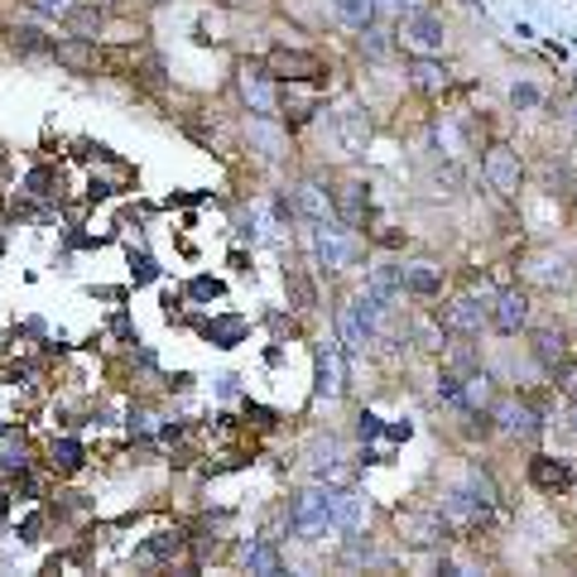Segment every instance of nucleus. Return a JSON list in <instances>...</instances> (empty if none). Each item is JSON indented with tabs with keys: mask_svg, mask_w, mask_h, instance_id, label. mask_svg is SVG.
<instances>
[{
	"mask_svg": "<svg viewBox=\"0 0 577 577\" xmlns=\"http://www.w3.org/2000/svg\"><path fill=\"white\" fill-rule=\"evenodd\" d=\"M333 501H337V487H327V481L298 487L284 510L288 534H294V540H318V534H327L333 530Z\"/></svg>",
	"mask_w": 577,
	"mask_h": 577,
	"instance_id": "obj_1",
	"label": "nucleus"
},
{
	"mask_svg": "<svg viewBox=\"0 0 577 577\" xmlns=\"http://www.w3.org/2000/svg\"><path fill=\"white\" fill-rule=\"evenodd\" d=\"M236 97H241L246 116H284V91L270 63H236Z\"/></svg>",
	"mask_w": 577,
	"mask_h": 577,
	"instance_id": "obj_2",
	"label": "nucleus"
},
{
	"mask_svg": "<svg viewBox=\"0 0 577 577\" xmlns=\"http://www.w3.org/2000/svg\"><path fill=\"white\" fill-rule=\"evenodd\" d=\"M491 414H496V433H505V438H515L524 443V448H534V443L544 438V414H540V404L534 400H524V395H505V400H496L491 404Z\"/></svg>",
	"mask_w": 577,
	"mask_h": 577,
	"instance_id": "obj_3",
	"label": "nucleus"
},
{
	"mask_svg": "<svg viewBox=\"0 0 577 577\" xmlns=\"http://www.w3.org/2000/svg\"><path fill=\"white\" fill-rule=\"evenodd\" d=\"M313 255H318V265L327 270V274H342V270H351L357 265V241L342 231V221H313Z\"/></svg>",
	"mask_w": 577,
	"mask_h": 577,
	"instance_id": "obj_4",
	"label": "nucleus"
},
{
	"mask_svg": "<svg viewBox=\"0 0 577 577\" xmlns=\"http://www.w3.org/2000/svg\"><path fill=\"white\" fill-rule=\"evenodd\" d=\"M438 323L448 327V337H481L491 327V298L477 294H457L453 304H443Z\"/></svg>",
	"mask_w": 577,
	"mask_h": 577,
	"instance_id": "obj_5",
	"label": "nucleus"
},
{
	"mask_svg": "<svg viewBox=\"0 0 577 577\" xmlns=\"http://www.w3.org/2000/svg\"><path fill=\"white\" fill-rule=\"evenodd\" d=\"M400 39L414 48V54H443V39H448V24H443L438 10L414 6L410 15L400 20Z\"/></svg>",
	"mask_w": 577,
	"mask_h": 577,
	"instance_id": "obj_6",
	"label": "nucleus"
},
{
	"mask_svg": "<svg viewBox=\"0 0 577 577\" xmlns=\"http://www.w3.org/2000/svg\"><path fill=\"white\" fill-rule=\"evenodd\" d=\"M491 327L501 337H520L530 333V294L520 284H505L491 294Z\"/></svg>",
	"mask_w": 577,
	"mask_h": 577,
	"instance_id": "obj_7",
	"label": "nucleus"
},
{
	"mask_svg": "<svg viewBox=\"0 0 577 577\" xmlns=\"http://www.w3.org/2000/svg\"><path fill=\"white\" fill-rule=\"evenodd\" d=\"M347 351L337 337H327V342L318 347V385H313V395L318 400H342L347 395Z\"/></svg>",
	"mask_w": 577,
	"mask_h": 577,
	"instance_id": "obj_8",
	"label": "nucleus"
},
{
	"mask_svg": "<svg viewBox=\"0 0 577 577\" xmlns=\"http://www.w3.org/2000/svg\"><path fill=\"white\" fill-rule=\"evenodd\" d=\"M481 174H487V183L501 193V198H515L520 183H524V164L510 144H491L487 160H481Z\"/></svg>",
	"mask_w": 577,
	"mask_h": 577,
	"instance_id": "obj_9",
	"label": "nucleus"
},
{
	"mask_svg": "<svg viewBox=\"0 0 577 577\" xmlns=\"http://www.w3.org/2000/svg\"><path fill=\"white\" fill-rule=\"evenodd\" d=\"M284 126H280V116H246V150L255 154V160H265V164H280L284 160Z\"/></svg>",
	"mask_w": 577,
	"mask_h": 577,
	"instance_id": "obj_10",
	"label": "nucleus"
},
{
	"mask_svg": "<svg viewBox=\"0 0 577 577\" xmlns=\"http://www.w3.org/2000/svg\"><path fill=\"white\" fill-rule=\"evenodd\" d=\"M524 280L540 284V288H573L577 265H573V255H563V251H534L524 260Z\"/></svg>",
	"mask_w": 577,
	"mask_h": 577,
	"instance_id": "obj_11",
	"label": "nucleus"
},
{
	"mask_svg": "<svg viewBox=\"0 0 577 577\" xmlns=\"http://www.w3.org/2000/svg\"><path fill=\"white\" fill-rule=\"evenodd\" d=\"M438 515L443 524H448L453 534H471V530H487L491 515L481 510L477 501L467 496V487H453V491H443V505H438Z\"/></svg>",
	"mask_w": 577,
	"mask_h": 577,
	"instance_id": "obj_12",
	"label": "nucleus"
},
{
	"mask_svg": "<svg viewBox=\"0 0 577 577\" xmlns=\"http://www.w3.org/2000/svg\"><path fill=\"white\" fill-rule=\"evenodd\" d=\"M270 63V73L274 77H284V83H318V77L327 73L323 68V58L313 54V48H274V54L265 58Z\"/></svg>",
	"mask_w": 577,
	"mask_h": 577,
	"instance_id": "obj_13",
	"label": "nucleus"
},
{
	"mask_svg": "<svg viewBox=\"0 0 577 577\" xmlns=\"http://www.w3.org/2000/svg\"><path fill=\"white\" fill-rule=\"evenodd\" d=\"M288 198H294V213L298 221H333L337 217V203H333V188H323L318 178H298L294 188H288Z\"/></svg>",
	"mask_w": 577,
	"mask_h": 577,
	"instance_id": "obj_14",
	"label": "nucleus"
},
{
	"mask_svg": "<svg viewBox=\"0 0 577 577\" xmlns=\"http://www.w3.org/2000/svg\"><path fill=\"white\" fill-rule=\"evenodd\" d=\"M530 357L544 366L548 375H558L563 366L573 361V347H568V333L563 327H530Z\"/></svg>",
	"mask_w": 577,
	"mask_h": 577,
	"instance_id": "obj_15",
	"label": "nucleus"
},
{
	"mask_svg": "<svg viewBox=\"0 0 577 577\" xmlns=\"http://www.w3.org/2000/svg\"><path fill=\"white\" fill-rule=\"evenodd\" d=\"M333 203H337V221L357 231V227H366V213H371V188H366L361 178H347L333 188Z\"/></svg>",
	"mask_w": 577,
	"mask_h": 577,
	"instance_id": "obj_16",
	"label": "nucleus"
},
{
	"mask_svg": "<svg viewBox=\"0 0 577 577\" xmlns=\"http://www.w3.org/2000/svg\"><path fill=\"white\" fill-rule=\"evenodd\" d=\"M410 87L424 91V97H438V91L453 87V68L438 54H414L410 58Z\"/></svg>",
	"mask_w": 577,
	"mask_h": 577,
	"instance_id": "obj_17",
	"label": "nucleus"
},
{
	"mask_svg": "<svg viewBox=\"0 0 577 577\" xmlns=\"http://www.w3.org/2000/svg\"><path fill=\"white\" fill-rule=\"evenodd\" d=\"M400 294L410 298H438L443 294V270L428 260H400Z\"/></svg>",
	"mask_w": 577,
	"mask_h": 577,
	"instance_id": "obj_18",
	"label": "nucleus"
},
{
	"mask_svg": "<svg viewBox=\"0 0 577 577\" xmlns=\"http://www.w3.org/2000/svg\"><path fill=\"white\" fill-rule=\"evenodd\" d=\"M308 471H313V481H327V487H347V481H351V471H347V462H342V448H337L333 438L313 448Z\"/></svg>",
	"mask_w": 577,
	"mask_h": 577,
	"instance_id": "obj_19",
	"label": "nucleus"
},
{
	"mask_svg": "<svg viewBox=\"0 0 577 577\" xmlns=\"http://www.w3.org/2000/svg\"><path fill=\"white\" fill-rule=\"evenodd\" d=\"M400 530H404V540H410L414 548H433V544H443L448 540V524H443V515L433 510V515H400Z\"/></svg>",
	"mask_w": 577,
	"mask_h": 577,
	"instance_id": "obj_20",
	"label": "nucleus"
},
{
	"mask_svg": "<svg viewBox=\"0 0 577 577\" xmlns=\"http://www.w3.org/2000/svg\"><path fill=\"white\" fill-rule=\"evenodd\" d=\"M337 342H342L347 361H357L366 342H371V333H366V323L357 318V304H337Z\"/></svg>",
	"mask_w": 577,
	"mask_h": 577,
	"instance_id": "obj_21",
	"label": "nucleus"
},
{
	"mask_svg": "<svg viewBox=\"0 0 577 577\" xmlns=\"http://www.w3.org/2000/svg\"><path fill=\"white\" fill-rule=\"evenodd\" d=\"M333 530L337 534H357L366 530V496L337 487V501H333Z\"/></svg>",
	"mask_w": 577,
	"mask_h": 577,
	"instance_id": "obj_22",
	"label": "nucleus"
},
{
	"mask_svg": "<svg viewBox=\"0 0 577 577\" xmlns=\"http://www.w3.org/2000/svg\"><path fill=\"white\" fill-rule=\"evenodd\" d=\"M530 481L544 491H568L573 487V467L558 457H530Z\"/></svg>",
	"mask_w": 577,
	"mask_h": 577,
	"instance_id": "obj_23",
	"label": "nucleus"
},
{
	"mask_svg": "<svg viewBox=\"0 0 577 577\" xmlns=\"http://www.w3.org/2000/svg\"><path fill=\"white\" fill-rule=\"evenodd\" d=\"M241 563H246L251 573H260V577L284 573V558H280V548H274L270 540H246V544H241Z\"/></svg>",
	"mask_w": 577,
	"mask_h": 577,
	"instance_id": "obj_24",
	"label": "nucleus"
},
{
	"mask_svg": "<svg viewBox=\"0 0 577 577\" xmlns=\"http://www.w3.org/2000/svg\"><path fill=\"white\" fill-rule=\"evenodd\" d=\"M178 548H183V534L164 530V534H154V540H144V544L135 548V563H140V568H154V563H174Z\"/></svg>",
	"mask_w": 577,
	"mask_h": 577,
	"instance_id": "obj_25",
	"label": "nucleus"
},
{
	"mask_svg": "<svg viewBox=\"0 0 577 577\" xmlns=\"http://www.w3.org/2000/svg\"><path fill=\"white\" fill-rule=\"evenodd\" d=\"M357 48H361V58H371V63H385L390 54H395V34L385 30V24H366L361 39H357Z\"/></svg>",
	"mask_w": 577,
	"mask_h": 577,
	"instance_id": "obj_26",
	"label": "nucleus"
},
{
	"mask_svg": "<svg viewBox=\"0 0 577 577\" xmlns=\"http://www.w3.org/2000/svg\"><path fill=\"white\" fill-rule=\"evenodd\" d=\"M433 395L448 404V410L462 414V410H467V375L453 371V366H443V371H438V385H433Z\"/></svg>",
	"mask_w": 577,
	"mask_h": 577,
	"instance_id": "obj_27",
	"label": "nucleus"
},
{
	"mask_svg": "<svg viewBox=\"0 0 577 577\" xmlns=\"http://www.w3.org/2000/svg\"><path fill=\"white\" fill-rule=\"evenodd\" d=\"M333 15H337V24H347V30H366V24H375L380 15H375V0H333Z\"/></svg>",
	"mask_w": 577,
	"mask_h": 577,
	"instance_id": "obj_28",
	"label": "nucleus"
},
{
	"mask_svg": "<svg viewBox=\"0 0 577 577\" xmlns=\"http://www.w3.org/2000/svg\"><path fill=\"white\" fill-rule=\"evenodd\" d=\"M63 24H68V34L87 39V44H97V34H101V24H107V20H101V10L91 6V0H83V6H77V10H73V15L63 20Z\"/></svg>",
	"mask_w": 577,
	"mask_h": 577,
	"instance_id": "obj_29",
	"label": "nucleus"
},
{
	"mask_svg": "<svg viewBox=\"0 0 577 577\" xmlns=\"http://www.w3.org/2000/svg\"><path fill=\"white\" fill-rule=\"evenodd\" d=\"M284 284H288V304H294V308H313V304H318V288H313V280H308V274L304 270H294V265H288L284 270Z\"/></svg>",
	"mask_w": 577,
	"mask_h": 577,
	"instance_id": "obj_30",
	"label": "nucleus"
},
{
	"mask_svg": "<svg viewBox=\"0 0 577 577\" xmlns=\"http://www.w3.org/2000/svg\"><path fill=\"white\" fill-rule=\"evenodd\" d=\"M467 496L477 501L481 510H496V501H501V491H496V481H491V471H481V467H471V477H467Z\"/></svg>",
	"mask_w": 577,
	"mask_h": 577,
	"instance_id": "obj_31",
	"label": "nucleus"
},
{
	"mask_svg": "<svg viewBox=\"0 0 577 577\" xmlns=\"http://www.w3.org/2000/svg\"><path fill=\"white\" fill-rule=\"evenodd\" d=\"M366 288H375V294L395 298V294H400V260H375V265H371V280H366Z\"/></svg>",
	"mask_w": 577,
	"mask_h": 577,
	"instance_id": "obj_32",
	"label": "nucleus"
},
{
	"mask_svg": "<svg viewBox=\"0 0 577 577\" xmlns=\"http://www.w3.org/2000/svg\"><path fill=\"white\" fill-rule=\"evenodd\" d=\"M24 6H30L39 20H68L83 0H24Z\"/></svg>",
	"mask_w": 577,
	"mask_h": 577,
	"instance_id": "obj_33",
	"label": "nucleus"
},
{
	"mask_svg": "<svg viewBox=\"0 0 577 577\" xmlns=\"http://www.w3.org/2000/svg\"><path fill=\"white\" fill-rule=\"evenodd\" d=\"M10 34H15V48H20V54H48V48H54L44 34L34 30V24H15Z\"/></svg>",
	"mask_w": 577,
	"mask_h": 577,
	"instance_id": "obj_34",
	"label": "nucleus"
},
{
	"mask_svg": "<svg viewBox=\"0 0 577 577\" xmlns=\"http://www.w3.org/2000/svg\"><path fill=\"white\" fill-rule=\"evenodd\" d=\"M510 107H515V111H540L544 107V91L534 87V83H515V87H510Z\"/></svg>",
	"mask_w": 577,
	"mask_h": 577,
	"instance_id": "obj_35",
	"label": "nucleus"
},
{
	"mask_svg": "<svg viewBox=\"0 0 577 577\" xmlns=\"http://www.w3.org/2000/svg\"><path fill=\"white\" fill-rule=\"evenodd\" d=\"M448 366H453V371H462V375H477V371H481L477 347H467V337H462V342H457V347L448 351Z\"/></svg>",
	"mask_w": 577,
	"mask_h": 577,
	"instance_id": "obj_36",
	"label": "nucleus"
},
{
	"mask_svg": "<svg viewBox=\"0 0 577 577\" xmlns=\"http://www.w3.org/2000/svg\"><path fill=\"white\" fill-rule=\"evenodd\" d=\"M54 467H58V471H77V467H83V448H77L73 438L54 443Z\"/></svg>",
	"mask_w": 577,
	"mask_h": 577,
	"instance_id": "obj_37",
	"label": "nucleus"
},
{
	"mask_svg": "<svg viewBox=\"0 0 577 577\" xmlns=\"http://www.w3.org/2000/svg\"><path fill=\"white\" fill-rule=\"evenodd\" d=\"M241 333H246V323H241V318H227V323H217V327L207 323V337H213L217 347H236V337H241Z\"/></svg>",
	"mask_w": 577,
	"mask_h": 577,
	"instance_id": "obj_38",
	"label": "nucleus"
},
{
	"mask_svg": "<svg viewBox=\"0 0 577 577\" xmlns=\"http://www.w3.org/2000/svg\"><path fill=\"white\" fill-rule=\"evenodd\" d=\"M414 6H418V0H375V15L380 20H404Z\"/></svg>",
	"mask_w": 577,
	"mask_h": 577,
	"instance_id": "obj_39",
	"label": "nucleus"
},
{
	"mask_svg": "<svg viewBox=\"0 0 577 577\" xmlns=\"http://www.w3.org/2000/svg\"><path fill=\"white\" fill-rule=\"evenodd\" d=\"M236 236H241V241H260V227H255V213H236Z\"/></svg>",
	"mask_w": 577,
	"mask_h": 577,
	"instance_id": "obj_40",
	"label": "nucleus"
},
{
	"mask_svg": "<svg viewBox=\"0 0 577 577\" xmlns=\"http://www.w3.org/2000/svg\"><path fill=\"white\" fill-rule=\"evenodd\" d=\"M554 380L563 385V395H568V400H577V366H563V371H558Z\"/></svg>",
	"mask_w": 577,
	"mask_h": 577,
	"instance_id": "obj_41",
	"label": "nucleus"
},
{
	"mask_svg": "<svg viewBox=\"0 0 577 577\" xmlns=\"http://www.w3.org/2000/svg\"><path fill=\"white\" fill-rule=\"evenodd\" d=\"M188 294H193V298H217V294H221V284H217V280H193V284H188Z\"/></svg>",
	"mask_w": 577,
	"mask_h": 577,
	"instance_id": "obj_42",
	"label": "nucleus"
},
{
	"mask_svg": "<svg viewBox=\"0 0 577 577\" xmlns=\"http://www.w3.org/2000/svg\"><path fill=\"white\" fill-rule=\"evenodd\" d=\"M357 433H361V438H375V433H380V418H375V414H361Z\"/></svg>",
	"mask_w": 577,
	"mask_h": 577,
	"instance_id": "obj_43",
	"label": "nucleus"
},
{
	"mask_svg": "<svg viewBox=\"0 0 577 577\" xmlns=\"http://www.w3.org/2000/svg\"><path fill=\"white\" fill-rule=\"evenodd\" d=\"M438 573H448V577H462L467 568H462V563H453V558H438Z\"/></svg>",
	"mask_w": 577,
	"mask_h": 577,
	"instance_id": "obj_44",
	"label": "nucleus"
},
{
	"mask_svg": "<svg viewBox=\"0 0 577 577\" xmlns=\"http://www.w3.org/2000/svg\"><path fill=\"white\" fill-rule=\"evenodd\" d=\"M568 433L577 438V400H573V410H568Z\"/></svg>",
	"mask_w": 577,
	"mask_h": 577,
	"instance_id": "obj_45",
	"label": "nucleus"
},
{
	"mask_svg": "<svg viewBox=\"0 0 577 577\" xmlns=\"http://www.w3.org/2000/svg\"><path fill=\"white\" fill-rule=\"evenodd\" d=\"M568 130H573V135H577V101H573V107H568Z\"/></svg>",
	"mask_w": 577,
	"mask_h": 577,
	"instance_id": "obj_46",
	"label": "nucleus"
}]
</instances>
